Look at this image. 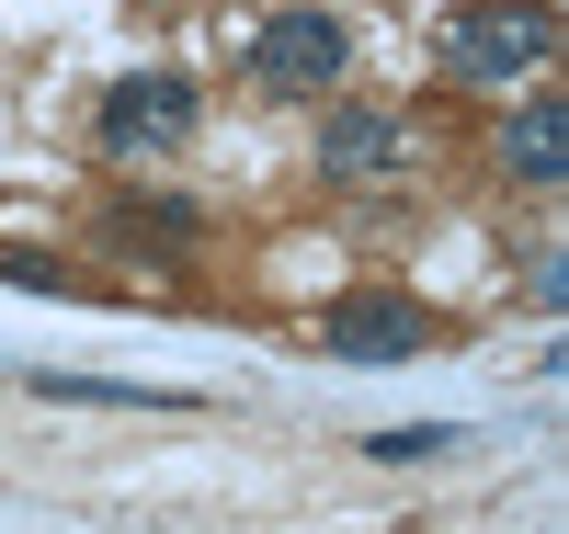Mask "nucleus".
Returning a JSON list of instances; mask_svg holds the SVG:
<instances>
[{
	"label": "nucleus",
	"mask_w": 569,
	"mask_h": 534,
	"mask_svg": "<svg viewBox=\"0 0 569 534\" xmlns=\"http://www.w3.org/2000/svg\"><path fill=\"white\" fill-rule=\"evenodd\" d=\"M547 58H558L547 0H467L445 23V80H536Z\"/></svg>",
	"instance_id": "nucleus-1"
},
{
	"label": "nucleus",
	"mask_w": 569,
	"mask_h": 534,
	"mask_svg": "<svg viewBox=\"0 0 569 534\" xmlns=\"http://www.w3.org/2000/svg\"><path fill=\"white\" fill-rule=\"evenodd\" d=\"M194 114H206V91L182 80V69H137V80H114L103 91V149H182L194 137Z\"/></svg>",
	"instance_id": "nucleus-2"
},
{
	"label": "nucleus",
	"mask_w": 569,
	"mask_h": 534,
	"mask_svg": "<svg viewBox=\"0 0 569 534\" xmlns=\"http://www.w3.org/2000/svg\"><path fill=\"white\" fill-rule=\"evenodd\" d=\"M342 58H353V34L330 12H273L251 34V80L262 91H319V80H342Z\"/></svg>",
	"instance_id": "nucleus-3"
},
{
	"label": "nucleus",
	"mask_w": 569,
	"mask_h": 534,
	"mask_svg": "<svg viewBox=\"0 0 569 534\" xmlns=\"http://www.w3.org/2000/svg\"><path fill=\"white\" fill-rule=\"evenodd\" d=\"M319 342L342 364H421V353H433V319H421L410 296H342Z\"/></svg>",
	"instance_id": "nucleus-4"
},
{
	"label": "nucleus",
	"mask_w": 569,
	"mask_h": 534,
	"mask_svg": "<svg viewBox=\"0 0 569 534\" xmlns=\"http://www.w3.org/2000/svg\"><path fill=\"white\" fill-rule=\"evenodd\" d=\"M501 171L512 182H569V103L558 91H536V103H512V125H501Z\"/></svg>",
	"instance_id": "nucleus-5"
},
{
	"label": "nucleus",
	"mask_w": 569,
	"mask_h": 534,
	"mask_svg": "<svg viewBox=\"0 0 569 534\" xmlns=\"http://www.w3.org/2000/svg\"><path fill=\"white\" fill-rule=\"evenodd\" d=\"M319 171H330V182H376V171H399V114L342 103V114L319 125Z\"/></svg>",
	"instance_id": "nucleus-6"
},
{
	"label": "nucleus",
	"mask_w": 569,
	"mask_h": 534,
	"mask_svg": "<svg viewBox=\"0 0 569 534\" xmlns=\"http://www.w3.org/2000/svg\"><path fill=\"white\" fill-rule=\"evenodd\" d=\"M445 444H467L456 421H399V432H365V455H376V466H421V455H445Z\"/></svg>",
	"instance_id": "nucleus-7"
}]
</instances>
